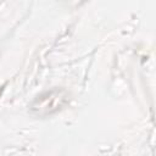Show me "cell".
<instances>
[{"label": "cell", "mask_w": 156, "mask_h": 156, "mask_svg": "<svg viewBox=\"0 0 156 156\" xmlns=\"http://www.w3.org/2000/svg\"><path fill=\"white\" fill-rule=\"evenodd\" d=\"M66 99H67V96L63 90L54 89L51 91H46V93L41 94L40 96H38L35 99L34 104L32 105V108L38 115H41L43 110H45L43 115H48L54 111H57L60 108V106L66 101Z\"/></svg>", "instance_id": "6da1fadb"}, {"label": "cell", "mask_w": 156, "mask_h": 156, "mask_svg": "<svg viewBox=\"0 0 156 156\" xmlns=\"http://www.w3.org/2000/svg\"><path fill=\"white\" fill-rule=\"evenodd\" d=\"M1 91H2V89H0V94H1Z\"/></svg>", "instance_id": "7a4b0ae2"}]
</instances>
